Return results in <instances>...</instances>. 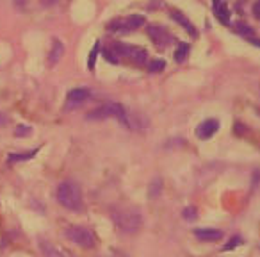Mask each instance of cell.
I'll use <instances>...</instances> for the list:
<instances>
[{"instance_id":"6","label":"cell","mask_w":260,"mask_h":257,"mask_svg":"<svg viewBox=\"0 0 260 257\" xmlns=\"http://www.w3.org/2000/svg\"><path fill=\"white\" fill-rule=\"evenodd\" d=\"M141 25H144V16L141 15H132L128 18H123V20H116L109 25L111 30H116V32H130V30L139 29Z\"/></svg>"},{"instance_id":"20","label":"cell","mask_w":260,"mask_h":257,"mask_svg":"<svg viewBox=\"0 0 260 257\" xmlns=\"http://www.w3.org/2000/svg\"><path fill=\"white\" fill-rule=\"evenodd\" d=\"M240 243H242V237H240V236H234L230 241H228V245H225V247H223V250H225V252H228V250H234L236 247H239Z\"/></svg>"},{"instance_id":"11","label":"cell","mask_w":260,"mask_h":257,"mask_svg":"<svg viewBox=\"0 0 260 257\" xmlns=\"http://www.w3.org/2000/svg\"><path fill=\"white\" fill-rule=\"evenodd\" d=\"M64 54V45L61 40H54V43H52V50H50L48 54V63L54 66V64L59 63V59L63 57Z\"/></svg>"},{"instance_id":"13","label":"cell","mask_w":260,"mask_h":257,"mask_svg":"<svg viewBox=\"0 0 260 257\" xmlns=\"http://www.w3.org/2000/svg\"><path fill=\"white\" fill-rule=\"evenodd\" d=\"M86 118H88V120H105V118H111V114H109V107H107V104L100 105V107L93 109V111H89Z\"/></svg>"},{"instance_id":"27","label":"cell","mask_w":260,"mask_h":257,"mask_svg":"<svg viewBox=\"0 0 260 257\" xmlns=\"http://www.w3.org/2000/svg\"><path fill=\"white\" fill-rule=\"evenodd\" d=\"M18 2H25V0H18Z\"/></svg>"},{"instance_id":"18","label":"cell","mask_w":260,"mask_h":257,"mask_svg":"<svg viewBox=\"0 0 260 257\" xmlns=\"http://www.w3.org/2000/svg\"><path fill=\"white\" fill-rule=\"evenodd\" d=\"M103 55H105V59H107L109 63H119L118 54H116L111 47H105V49H103Z\"/></svg>"},{"instance_id":"9","label":"cell","mask_w":260,"mask_h":257,"mask_svg":"<svg viewBox=\"0 0 260 257\" xmlns=\"http://www.w3.org/2000/svg\"><path fill=\"white\" fill-rule=\"evenodd\" d=\"M194 236H196L200 241L212 243V241H219L221 237H223V232H221L219 229L205 227V229H194Z\"/></svg>"},{"instance_id":"23","label":"cell","mask_w":260,"mask_h":257,"mask_svg":"<svg viewBox=\"0 0 260 257\" xmlns=\"http://www.w3.org/2000/svg\"><path fill=\"white\" fill-rule=\"evenodd\" d=\"M253 15H255L257 18H260V0L257 2L255 5H253Z\"/></svg>"},{"instance_id":"22","label":"cell","mask_w":260,"mask_h":257,"mask_svg":"<svg viewBox=\"0 0 260 257\" xmlns=\"http://www.w3.org/2000/svg\"><path fill=\"white\" fill-rule=\"evenodd\" d=\"M184 218H186V220H194V218H196V209L194 207L184 209Z\"/></svg>"},{"instance_id":"12","label":"cell","mask_w":260,"mask_h":257,"mask_svg":"<svg viewBox=\"0 0 260 257\" xmlns=\"http://www.w3.org/2000/svg\"><path fill=\"white\" fill-rule=\"evenodd\" d=\"M171 18H175V20H177L178 24H180L182 27H184V29H186L187 32H189V34L196 36V29H194V25H192L191 22L187 20V18H186L184 15H182L180 11H171Z\"/></svg>"},{"instance_id":"5","label":"cell","mask_w":260,"mask_h":257,"mask_svg":"<svg viewBox=\"0 0 260 257\" xmlns=\"http://www.w3.org/2000/svg\"><path fill=\"white\" fill-rule=\"evenodd\" d=\"M89 97H91V89L89 88H73L66 95L64 107H66V111H75V109L82 107L89 100Z\"/></svg>"},{"instance_id":"14","label":"cell","mask_w":260,"mask_h":257,"mask_svg":"<svg viewBox=\"0 0 260 257\" xmlns=\"http://www.w3.org/2000/svg\"><path fill=\"white\" fill-rule=\"evenodd\" d=\"M214 13H216L217 20H219L221 24H228V22H230V13H228V7H226L225 2L217 4L216 7H214Z\"/></svg>"},{"instance_id":"4","label":"cell","mask_w":260,"mask_h":257,"mask_svg":"<svg viewBox=\"0 0 260 257\" xmlns=\"http://www.w3.org/2000/svg\"><path fill=\"white\" fill-rule=\"evenodd\" d=\"M111 49L118 54V57H128L136 64H146L148 63V52L141 47H132V45L114 43Z\"/></svg>"},{"instance_id":"24","label":"cell","mask_w":260,"mask_h":257,"mask_svg":"<svg viewBox=\"0 0 260 257\" xmlns=\"http://www.w3.org/2000/svg\"><path fill=\"white\" fill-rule=\"evenodd\" d=\"M57 2H59V0H41V4H43V5H48V7H50V5H55Z\"/></svg>"},{"instance_id":"17","label":"cell","mask_w":260,"mask_h":257,"mask_svg":"<svg viewBox=\"0 0 260 257\" xmlns=\"http://www.w3.org/2000/svg\"><path fill=\"white\" fill-rule=\"evenodd\" d=\"M98 50H100V41H96L93 47V50H91V54H89V59H88V68L93 72L95 70V61H96V55H98Z\"/></svg>"},{"instance_id":"25","label":"cell","mask_w":260,"mask_h":257,"mask_svg":"<svg viewBox=\"0 0 260 257\" xmlns=\"http://www.w3.org/2000/svg\"><path fill=\"white\" fill-rule=\"evenodd\" d=\"M221 2H225V0H214V7H216L217 4H221Z\"/></svg>"},{"instance_id":"7","label":"cell","mask_w":260,"mask_h":257,"mask_svg":"<svg viewBox=\"0 0 260 257\" xmlns=\"http://www.w3.org/2000/svg\"><path fill=\"white\" fill-rule=\"evenodd\" d=\"M107 107H109V114H111V118H116L123 127L134 128L132 116L128 114V111L123 107L121 104H118V102H107Z\"/></svg>"},{"instance_id":"26","label":"cell","mask_w":260,"mask_h":257,"mask_svg":"<svg viewBox=\"0 0 260 257\" xmlns=\"http://www.w3.org/2000/svg\"><path fill=\"white\" fill-rule=\"evenodd\" d=\"M0 124H4V116L2 114H0Z\"/></svg>"},{"instance_id":"8","label":"cell","mask_w":260,"mask_h":257,"mask_svg":"<svg viewBox=\"0 0 260 257\" xmlns=\"http://www.w3.org/2000/svg\"><path fill=\"white\" fill-rule=\"evenodd\" d=\"M217 130H219V122L214 120V118H209V120H205V122H201V124L198 125L196 136L200 139H211Z\"/></svg>"},{"instance_id":"21","label":"cell","mask_w":260,"mask_h":257,"mask_svg":"<svg viewBox=\"0 0 260 257\" xmlns=\"http://www.w3.org/2000/svg\"><path fill=\"white\" fill-rule=\"evenodd\" d=\"M29 134H32V128L27 127V125H20V127H16V130H15L16 138H24V136H29Z\"/></svg>"},{"instance_id":"10","label":"cell","mask_w":260,"mask_h":257,"mask_svg":"<svg viewBox=\"0 0 260 257\" xmlns=\"http://www.w3.org/2000/svg\"><path fill=\"white\" fill-rule=\"evenodd\" d=\"M148 36L153 40V43L161 45V47L167 45V41H169V34H167L166 30L162 29V27H155V25L148 27Z\"/></svg>"},{"instance_id":"15","label":"cell","mask_w":260,"mask_h":257,"mask_svg":"<svg viewBox=\"0 0 260 257\" xmlns=\"http://www.w3.org/2000/svg\"><path fill=\"white\" fill-rule=\"evenodd\" d=\"M38 154V149H34V150H30V152H22V154H11L9 155V161L11 164L13 163H22V161H29V159H32Z\"/></svg>"},{"instance_id":"2","label":"cell","mask_w":260,"mask_h":257,"mask_svg":"<svg viewBox=\"0 0 260 257\" xmlns=\"http://www.w3.org/2000/svg\"><path fill=\"white\" fill-rule=\"evenodd\" d=\"M57 202L68 211H80L82 209V191L77 182L64 180L57 186Z\"/></svg>"},{"instance_id":"19","label":"cell","mask_w":260,"mask_h":257,"mask_svg":"<svg viewBox=\"0 0 260 257\" xmlns=\"http://www.w3.org/2000/svg\"><path fill=\"white\" fill-rule=\"evenodd\" d=\"M164 66H166V63L162 59H155L152 61V63L148 64V70L152 72V74H157V72H161V70H164Z\"/></svg>"},{"instance_id":"1","label":"cell","mask_w":260,"mask_h":257,"mask_svg":"<svg viewBox=\"0 0 260 257\" xmlns=\"http://www.w3.org/2000/svg\"><path fill=\"white\" fill-rule=\"evenodd\" d=\"M113 223L119 232L136 234L142 227V216L138 209L134 207H119L113 213Z\"/></svg>"},{"instance_id":"3","label":"cell","mask_w":260,"mask_h":257,"mask_svg":"<svg viewBox=\"0 0 260 257\" xmlns=\"http://www.w3.org/2000/svg\"><path fill=\"white\" fill-rule=\"evenodd\" d=\"M66 237H68L70 241L75 243L77 247L80 248H93L95 243H96V237H95L93 231L88 227H84V225H71L64 231Z\"/></svg>"},{"instance_id":"16","label":"cell","mask_w":260,"mask_h":257,"mask_svg":"<svg viewBox=\"0 0 260 257\" xmlns=\"http://www.w3.org/2000/svg\"><path fill=\"white\" fill-rule=\"evenodd\" d=\"M187 52H189V45H187V43H182V41H180V43H178V47H177V52H175V57H177L178 63L186 61Z\"/></svg>"}]
</instances>
